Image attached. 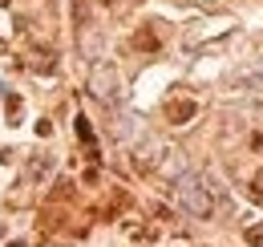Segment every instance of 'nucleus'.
Masks as SVG:
<instances>
[{"label": "nucleus", "mask_w": 263, "mask_h": 247, "mask_svg": "<svg viewBox=\"0 0 263 247\" xmlns=\"http://www.w3.org/2000/svg\"><path fill=\"white\" fill-rule=\"evenodd\" d=\"M174 195H178V207H182V211H191L195 219H211V211H215L211 190L198 183L195 174H182V179L174 183Z\"/></svg>", "instance_id": "nucleus-1"}, {"label": "nucleus", "mask_w": 263, "mask_h": 247, "mask_svg": "<svg viewBox=\"0 0 263 247\" xmlns=\"http://www.w3.org/2000/svg\"><path fill=\"white\" fill-rule=\"evenodd\" d=\"M195 114H198V105H195V101H174V105H170V122H174V126L191 122Z\"/></svg>", "instance_id": "nucleus-2"}, {"label": "nucleus", "mask_w": 263, "mask_h": 247, "mask_svg": "<svg viewBox=\"0 0 263 247\" xmlns=\"http://www.w3.org/2000/svg\"><path fill=\"white\" fill-rule=\"evenodd\" d=\"M134 45H138V49H146V53H158V45H162V41H158L150 29H142L138 37H134Z\"/></svg>", "instance_id": "nucleus-3"}, {"label": "nucleus", "mask_w": 263, "mask_h": 247, "mask_svg": "<svg viewBox=\"0 0 263 247\" xmlns=\"http://www.w3.org/2000/svg\"><path fill=\"white\" fill-rule=\"evenodd\" d=\"M251 199H255V203H263V170L251 179Z\"/></svg>", "instance_id": "nucleus-4"}, {"label": "nucleus", "mask_w": 263, "mask_h": 247, "mask_svg": "<svg viewBox=\"0 0 263 247\" xmlns=\"http://www.w3.org/2000/svg\"><path fill=\"white\" fill-rule=\"evenodd\" d=\"M77 138H85V142H93V130L85 126V118H77Z\"/></svg>", "instance_id": "nucleus-5"}, {"label": "nucleus", "mask_w": 263, "mask_h": 247, "mask_svg": "<svg viewBox=\"0 0 263 247\" xmlns=\"http://www.w3.org/2000/svg\"><path fill=\"white\" fill-rule=\"evenodd\" d=\"M247 243H263V227H251V231H247Z\"/></svg>", "instance_id": "nucleus-6"}]
</instances>
